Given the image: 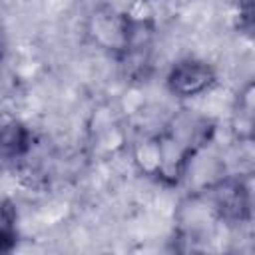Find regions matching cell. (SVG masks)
Segmentation results:
<instances>
[{"label":"cell","instance_id":"cell-5","mask_svg":"<svg viewBox=\"0 0 255 255\" xmlns=\"http://www.w3.org/2000/svg\"><path fill=\"white\" fill-rule=\"evenodd\" d=\"M4 54H6V34H4V30L0 26V60L4 58Z\"/></svg>","mask_w":255,"mask_h":255},{"label":"cell","instance_id":"cell-3","mask_svg":"<svg viewBox=\"0 0 255 255\" xmlns=\"http://www.w3.org/2000/svg\"><path fill=\"white\" fill-rule=\"evenodd\" d=\"M32 147V131L22 120L0 112V169L24 159Z\"/></svg>","mask_w":255,"mask_h":255},{"label":"cell","instance_id":"cell-2","mask_svg":"<svg viewBox=\"0 0 255 255\" xmlns=\"http://www.w3.org/2000/svg\"><path fill=\"white\" fill-rule=\"evenodd\" d=\"M215 84V70L197 58H185L171 66L165 86L175 98H193Z\"/></svg>","mask_w":255,"mask_h":255},{"label":"cell","instance_id":"cell-1","mask_svg":"<svg viewBox=\"0 0 255 255\" xmlns=\"http://www.w3.org/2000/svg\"><path fill=\"white\" fill-rule=\"evenodd\" d=\"M211 209L225 223H243L251 215V191L241 177H229L211 189Z\"/></svg>","mask_w":255,"mask_h":255},{"label":"cell","instance_id":"cell-4","mask_svg":"<svg viewBox=\"0 0 255 255\" xmlns=\"http://www.w3.org/2000/svg\"><path fill=\"white\" fill-rule=\"evenodd\" d=\"M18 243V213L10 199L0 201V253H8Z\"/></svg>","mask_w":255,"mask_h":255}]
</instances>
